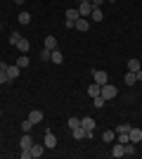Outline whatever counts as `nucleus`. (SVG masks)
Wrapping results in <instances>:
<instances>
[{
    "mask_svg": "<svg viewBox=\"0 0 142 159\" xmlns=\"http://www.w3.org/2000/svg\"><path fill=\"white\" fill-rule=\"evenodd\" d=\"M100 95L104 100H114L116 95H118V88L114 86V83H104V86H102V90H100Z\"/></svg>",
    "mask_w": 142,
    "mask_h": 159,
    "instance_id": "f257e3e1",
    "label": "nucleus"
},
{
    "mask_svg": "<svg viewBox=\"0 0 142 159\" xmlns=\"http://www.w3.org/2000/svg\"><path fill=\"white\" fill-rule=\"evenodd\" d=\"M78 17H81V12H78V10H74V7H71V10H67V21H64V26H67V29H74V24H76V19H78Z\"/></svg>",
    "mask_w": 142,
    "mask_h": 159,
    "instance_id": "f03ea898",
    "label": "nucleus"
},
{
    "mask_svg": "<svg viewBox=\"0 0 142 159\" xmlns=\"http://www.w3.org/2000/svg\"><path fill=\"white\" fill-rule=\"evenodd\" d=\"M93 81L97 83V86H104V83H109V74L102 71V69H95L93 71Z\"/></svg>",
    "mask_w": 142,
    "mask_h": 159,
    "instance_id": "7ed1b4c3",
    "label": "nucleus"
},
{
    "mask_svg": "<svg viewBox=\"0 0 142 159\" xmlns=\"http://www.w3.org/2000/svg\"><path fill=\"white\" fill-rule=\"evenodd\" d=\"M43 145H45L47 150H52V147H57V135H54L52 131H45V138H43Z\"/></svg>",
    "mask_w": 142,
    "mask_h": 159,
    "instance_id": "20e7f679",
    "label": "nucleus"
},
{
    "mask_svg": "<svg viewBox=\"0 0 142 159\" xmlns=\"http://www.w3.org/2000/svg\"><path fill=\"white\" fill-rule=\"evenodd\" d=\"M81 126L88 131V138H93V131H95V119H90V116H85V119H81Z\"/></svg>",
    "mask_w": 142,
    "mask_h": 159,
    "instance_id": "39448f33",
    "label": "nucleus"
},
{
    "mask_svg": "<svg viewBox=\"0 0 142 159\" xmlns=\"http://www.w3.org/2000/svg\"><path fill=\"white\" fill-rule=\"evenodd\" d=\"M43 119H45V114H43L41 109H33V112H28V121H31V124H41Z\"/></svg>",
    "mask_w": 142,
    "mask_h": 159,
    "instance_id": "423d86ee",
    "label": "nucleus"
},
{
    "mask_svg": "<svg viewBox=\"0 0 142 159\" xmlns=\"http://www.w3.org/2000/svg\"><path fill=\"white\" fill-rule=\"evenodd\" d=\"M78 12H81V17H90V12H93V2H90V0L81 2V5H78Z\"/></svg>",
    "mask_w": 142,
    "mask_h": 159,
    "instance_id": "0eeeda50",
    "label": "nucleus"
},
{
    "mask_svg": "<svg viewBox=\"0 0 142 159\" xmlns=\"http://www.w3.org/2000/svg\"><path fill=\"white\" fill-rule=\"evenodd\" d=\"M31 145H33V138H31L28 133H24L21 140H19V147H21V150H31Z\"/></svg>",
    "mask_w": 142,
    "mask_h": 159,
    "instance_id": "6e6552de",
    "label": "nucleus"
},
{
    "mask_svg": "<svg viewBox=\"0 0 142 159\" xmlns=\"http://www.w3.org/2000/svg\"><path fill=\"white\" fill-rule=\"evenodd\" d=\"M88 26H90V21L85 19V17H78V19H76V24H74L76 31H88Z\"/></svg>",
    "mask_w": 142,
    "mask_h": 159,
    "instance_id": "1a4fd4ad",
    "label": "nucleus"
},
{
    "mask_svg": "<svg viewBox=\"0 0 142 159\" xmlns=\"http://www.w3.org/2000/svg\"><path fill=\"white\" fill-rule=\"evenodd\" d=\"M111 157H126V145H121V143H116L114 147H111Z\"/></svg>",
    "mask_w": 142,
    "mask_h": 159,
    "instance_id": "9d476101",
    "label": "nucleus"
},
{
    "mask_svg": "<svg viewBox=\"0 0 142 159\" xmlns=\"http://www.w3.org/2000/svg\"><path fill=\"white\" fill-rule=\"evenodd\" d=\"M71 135H74L76 140H83V138H88V131L83 126H76V128H71Z\"/></svg>",
    "mask_w": 142,
    "mask_h": 159,
    "instance_id": "9b49d317",
    "label": "nucleus"
},
{
    "mask_svg": "<svg viewBox=\"0 0 142 159\" xmlns=\"http://www.w3.org/2000/svg\"><path fill=\"white\" fill-rule=\"evenodd\" d=\"M128 135H130V143H135V145H137V143L142 140V128H133V126H130Z\"/></svg>",
    "mask_w": 142,
    "mask_h": 159,
    "instance_id": "f8f14e48",
    "label": "nucleus"
},
{
    "mask_svg": "<svg viewBox=\"0 0 142 159\" xmlns=\"http://www.w3.org/2000/svg\"><path fill=\"white\" fill-rule=\"evenodd\" d=\"M45 150H47L45 145H36V143H33V145H31V157H43Z\"/></svg>",
    "mask_w": 142,
    "mask_h": 159,
    "instance_id": "ddd939ff",
    "label": "nucleus"
},
{
    "mask_svg": "<svg viewBox=\"0 0 142 159\" xmlns=\"http://www.w3.org/2000/svg\"><path fill=\"white\" fill-rule=\"evenodd\" d=\"M19 71H21V69H19L17 64L7 66V76H10V81H14V79H17V76H19Z\"/></svg>",
    "mask_w": 142,
    "mask_h": 159,
    "instance_id": "4468645a",
    "label": "nucleus"
},
{
    "mask_svg": "<svg viewBox=\"0 0 142 159\" xmlns=\"http://www.w3.org/2000/svg\"><path fill=\"white\" fill-rule=\"evenodd\" d=\"M123 81H126V86H135V83H137V79H135V71H128V74H126V76H123Z\"/></svg>",
    "mask_w": 142,
    "mask_h": 159,
    "instance_id": "2eb2a0df",
    "label": "nucleus"
},
{
    "mask_svg": "<svg viewBox=\"0 0 142 159\" xmlns=\"http://www.w3.org/2000/svg\"><path fill=\"white\" fill-rule=\"evenodd\" d=\"M90 19H93V21H102V19H104V14H102L100 7H93V12H90Z\"/></svg>",
    "mask_w": 142,
    "mask_h": 159,
    "instance_id": "dca6fc26",
    "label": "nucleus"
},
{
    "mask_svg": "<svg viewBox=\"0 0 142 159\" xmlns=\"http://www.w3.org/2000/svg\"><path fill=\"white\" fill-rule=\"evenodd\" d=\"M102 140H104L107 145H109V143H114V140H116V131H104V133H102Z\"/></svg>",
    "mask_w": 142,
    "mask_h": 159,
    "instance_id": "f3484780",
    "label": "nucleus"
},
{
    "mask_svg": "<svg viewBox=\"0 0 142 159\" xmlns=\"http://www.w3.org/2000/svg\"><path fill=\"white\" fill-rule=\"evenodd\" d=\"M137 69H142L140 60H137V57H130V60H128V71H137Z\"/></svg>",
    "mask_w": 142,
    "mask_h": 159,
    "instance_id": "a211bd4d",
    "label": "nucleus"
},
{
    "mask_svg": "<svg viewBox=\"0 0 142 159\" xmlns=\"http://www.w3.org/2000/svg\"><path fill=\"white\" fill-rule=\"evenodd\" d=\"M100 90H102V86H97L95 81H93V83L88 86V95H90V98H95V95H100Z\"/></svg>",
    "mask_w": 142,
    "mask_h": 159,
    "instance_id": "6ab92c4d",
    "label": "nucleus"
},
{
    "mask_svg": "<svg viewBox=\"0 0 142 159\" xmlns=\"http://www.w3.org/2000/svg\"><path fill=\"white\" fill-rule=\"evenodd\" d=\"M130 133V131H128ZM128 133H116V143H121V145H128L130 143V135Z\"/></svg>",
    "mask_w": 142,
    "mask_h": 159,
    "instance_id": "aec40b11",
    "label": "nucleus"
},
{
    "mask_svg": "<svg viewBox=\"0 0 142 159\" xmlns=\"http://www.w3.org/2000/svg\"><path fill=\"white\" fill-rule=\"evenodd\" d=\"M17 48H19L21 52H28V48H31V43H28V40L24 38V36H21V38H19V43H17Z\"/></svg>",
    "mask_w": 142,
    "mask_h": 159,
    "instance_id": "412c9836",
    "label": "nucleus"
},
{
    "mask_svg": "<svg viewBox=\"0 0 142 159\" xmlns=\"http://www.w3.org/2000/svg\"><path fill=\"white\" fill-rule=\"evenodd\" d=\"M45 48L47 50H57V38H54V36H47L45 38Z\"/></svg>",
    "mask_w": 142,
    "mask_h": 159,
    "instance_id": "4be33fe9",
    "label": "nucleus"
},
{
    "mask_svg": "<svg viewBox=\"0 0 142 159\" xmlns=\"http://www.w3.org/2000/svg\"><path fill=\"white\" fill-rule=\"evenodd\" d=\"M38 57H41L43 62H50V60H52V50H47V48H43V50H41V55H38Z\"/></svg>",
    "mask_w": 142,
    "mask_h": 159,
    "instance_id": "5701e85b",
    "label": "nucleus"
},
{
    "mask_svg": "<svg viewBox=\"0 0 142 159\" xmlns=\"http://www.w3.org/2000/svg\"><path fill=\"white\" fill-rule=\"evenodd\" d=\"M104 102H107V100L102 98V95H95V98H93V105H95V109H102V107H104Z\"/></svg>",
    "mask_w": 142,
    "mask_h": 159,
    "instance_id": "b1692460",
    "label": "nucleus"
},
{
    "mask_svg": "<svg viewBox=\"0 0 142 159\" xmlns=\"http://www.w3.org/2000/svg\"><path fill=\"white\" fill-rule=\"evenodd\" d=\"M62 62H64V55L59 50H52V64H62Z\"/></svg>",
    "mask_w": 142,
    "mask_h": 159,
    "instance_id": "393cba45",
    "label": "nucleus"
},
{
    "mask_svg": "<svg viewBox=\"0 0 142 159\" xmlns=\"http://www.w3.org/2000/svg\"><path fill=\"white\" fill-rule=\"evenodd\" d=\"M17 19H19V24H28V21H31V14H28V12H21Z\"/></svg>",
    "mask_w": 142,
    "mask_h": 159,
    "instance_id": "a878e982",
    "label": "nucleus"
},
{
    "mask_svg": "<svg viewBox=\"0 0 142 159\" xmlns=\"http://www.w3.org/2000/svg\"><path fill=\"white\" fill-rule=\"evenodd\" d=\"M17 66H19V69H26L28 66V57H17Z\"/></svg>",
    "mask_w": 142,
    "mask_h": 159,
    "instance_id": "bb28decb",
    "label": "nucleus"
},
{
    "mask_svg": "<svg viewBox=\"0 0 142 159\" xmlns=\"http://www.w3.org/2000/svg\"><path fill=\"white\" fill-rule=\"evenodd\" d=\"M19 38H21V33H17V31H14L12 36H10V45H17V43H19Z\"/></svg>",
    "mask_w": 142,
    "mask_h": 159,
    "instance_id": "cd10ccee",
    "label": "nucleus"
},
{
    "mask_svg": "<svg viewBox=\"0 0 142 159\" xmlns=\"http://www.w3.org/2000/svg\"><path fill=\"white\" fill-rule=\"evenodd\" d=\"M31 128H33V124H31V121H21V131H24V133H28V131H31Z\"/></svg>",
    "mask_w": 142,
    "mask_h": 159,
    "instance_id": "c85d7f7f",
    "label": "nucleus"
},
{
    "mask_svg": "<svg viewBox=\"0 0 142 159\" xmlns=\"http://www.w3.org/2000/svg\"><path fill=\"white\" fill-rule=\"evenodd\" d=\"M128 131H130L128 124H118V126H116V133H128Z\"/></svg>",
    "mask_w": 142,
    "mask_h": 159,
    "instance_id": "c756f323",
    "label": "nucleus"
},
{
    "mask_svg": "<svg viewBox=\"0 0 142 159\" xmlns=\"http://www.w3.org/2000/svg\"><path fill=\"white\" fill-rule=\"evenodd\" d=\"M76 126H81V119L71 116V119H69V128H76Z\"/></svg>",
    "mask_w": 142,
    "mask_h": 159,
    "instance_id": "7c9ffc66",
    "label": "nucleus"
},
{
    "mask_svg": "<svg viewBox=\"0 0 142 159\" xmlns=\"http://www.w3.org/2000/svg\"><path fill=\"white\" fill-rule=\"evenodd\" d=\"M10 81V76H7V71H0V83H7Z\"/></svg>",
    "mask_w": 142,
    "mask_h": 159,
    "instance_id": "2f4dec72",
    "label": "nucleus"
},
{
    "mask_svg": "<svg viewBox=\"0 0 142 159\" xmlns=\"http://www.w3.org/2000/svg\"><path fill=\"white\" fill-rule=\"evenodd\" d=\"M21 157H24V159H31V150H21Z\"/></svg>",
    "mask_w": 142,
    "mask_h": 159,
    "instance_id": "473e14b6",
    "label": "nucleus"
},
{
    "mask_svg": "<svg viewBox=\"0 0 142 159\" xmlns=\"http://www.w3.org/2000/svg\"><path fill=\"white\" fill-rule=\"evenodd\" d=\"M90 2H93V7H100L102 2H104V0H90Z\"/></svg>",
    "mask_w": 142,
    "mask_h": 159,
    "instance_id": "72a5a7b5",
    "label": "nucleus"
},
{
    "mask_svg": "<svg viewBox=\"0 0 142 159\" xmlns=\"http://www.w3.org/2000/svg\"><path fill=\"white\" fill-rule=\"evenodd\" d=\"M135 79H137V81H142V69H137V71H135Z\"/></svg>",
    "mask_w": 142,
    "mask_h": 159,
    "instance_id": "f704fd0d",
    "label": "nucleus"
},
{
    "mask_svg": "<svg viewBox=\"0 0 142 159\" xmlns=\"http://www.w3.org/2000/svg\"><path fill=\"white\" fill-rule=\"evenodd\" d=\"M0 71H7V64H5V62H0Z\"/></svg>",
    "mask_w": 142,
    "mask_h": 159,
    "instance_id": "c9c22d12",
    "label": "nucleus"
},
{
    "mask_svg": "<svg viewBox=\"0 0 142 159\" xmlns=\"http://www.w3.org/2000/svg\"><path fill=\"white\" fill-rule=\"evenodd\" d=\"M14 2H17V5H24V2H26V0H14Z\"/></svg>",
    "mask_w": 142,
    "mask_h": 159,
    "instance_id": "e433bc0d",
    "label": "nucleus"
},
{
    "mask_svg": "<svg viewBox=\"0 0 142 159\" xmlns=\"http://www.w3.org/2000/svg\"><path fill=\"white\" fill-rule=\"evenodd\" d=\"M109 2H116V0H109Z\"/></svg>",
    "mask_w": 142,
    "mask_h": 159,
    "instance_id": "4c0bfd02",
    "label": "nucleus"
},
{
    "mask_svg": "<svg viewBox=\"0 0 142 159\" xmlns=\"http://www.w3.org/2000/svg\"><path fill=\"white\" fill-rule=\"evenodd\" d=\"M0 31H2V24H0Z\"/></svg>",
    "mask_w": 142,
    "mask_h": 159,
    "instance_id": "58836bf2",
    "label": "nucleus"
},
{
    "mask_svg": "<svg viewBox=\"0 0 142 159\" xmlns=\"http://www.w3.org/2000/svg\"><path fill=\"white\" fill-rule=\"evenodd\" d=\"M0 114H2V109H0Z\"/></svg>",
    "mask_w": 142,
    "mask_h": 159,
    "instance_id": "ea45409f",
    "label": "nucleus"
},
{
    "mask_svg": "<svg viewBox=\"0 0 142 159\" xmlns=\"http://www.w3.org/2000/svg\"><path fill=\"white\" fill-rule=\"evenodd\" d=\"M81 2H85V0H81Z\"/></svg>",
    "mask_w": 142,
    "mask_h": 159,
    "instance_id": "a19ab883",
    "label": "nucleus"
}]
</instances>
